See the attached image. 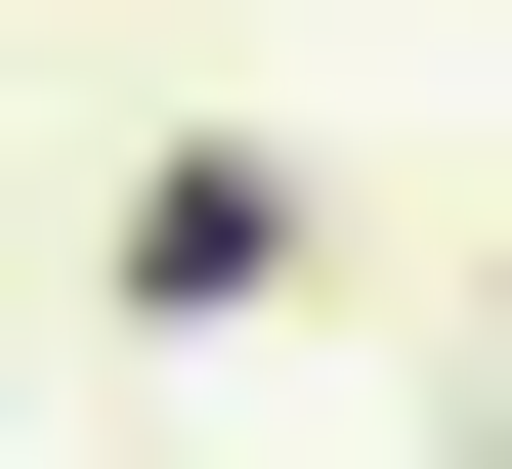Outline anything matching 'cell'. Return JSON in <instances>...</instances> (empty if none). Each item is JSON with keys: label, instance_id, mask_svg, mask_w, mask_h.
Here are the masks:
<instances>
[{"label": "cell", "instance_id": "cell-1", "mask_svg": "<svg viewBox=\"0 0 512 469\" xmlns=\"http://www.w3.org/2000/svg\"><path fill=\"white\" fill-rule=\"evenodd\" d=\"M128 342H256V299H299V256H342V214H299V171H256V128H128Z\"/></svg>", "mask_w": 512, "mask_h": 469}]
</instances>
